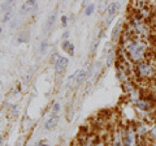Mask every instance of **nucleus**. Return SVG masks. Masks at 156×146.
I'll return each instance as SVG.
<instances>
[{"instance_id":"obj_7","label":"nucleus","mask_w":156,"mask_h":146,"mask_svg":"<svg viewBox=\"0 0 156 146\" xmlns=\"http://www.w3.org/2000/svg\"><path fill=\"white\" fill-rule=\"evenodd\" d=\"M68 64H69V60L65 56H57L55 63H53V69H55V73L57 76H61L62 73L65 72V69L68 68Z\"/></svg>"},{"instance_id":"obj_22","label":"nucleus","mask_w":156,"mask_h":146,"mask_svg":"<svg viewBox=\"0 0 156 146\" xmlns=\"http://www.w3.org/2000/svg\"><path fill=\"white\" fill-rule=\"evenodd\" d=\"M46 48H47V42H43L41 45V52H44Z\"/></svg>"},{"instance_id":"obj_15","label":"nucleus","mask_w":156,"mask_h":146,"mask_svg":"<svg viewBox=\"0 0 156 146\" xmlns=\"http://www.w3.org/2000/svg\"><path fill=\"white\" fill-rule=\"evenodd\" d=\"M95 8H96L95 4L94 3H90L89 5H86V8H85V14H86V16H91V14L94 13Z\"/></svg>"},{"instance_id":"obj_28","label":"nucleus","mask_w":156,"mask_h":146,"mask_svg":"<svg viewBox=\"0 0 156 146\" xmlns=\"http://www.w3.org/2000/svg\"><path fill=\"white\" fill-rule=\"evenodd\" d=\"M33 146H39V144H37V145H33Z\"/></svg>"},{"instance_id":"obj_17","label":"nucleus","mask_w":156,"mask_h":146,"mask_svg":"<svg viewBox=\"0 0 156 146\" xmlns=\"http://www.w3.org/2000/svg\"><path fill=\"white\" fill-rule=\"evenodd\" d=\"M13 16V9H8V11H5V13H4V17H3V22H9V20H11V17Z\"/></svg>"},{"instance_id":"obj_24","label":"nucleus","mask_w":156,"mask_h":146,"mask_svg":"<svg viewBox=\"0 0 156 146\" xmlns=\"http://www.w3.org/2000/svg\"><path fill=\"white\" fill-rule=\"evenodd\" d=\"M3 141H4V137H3V133H2V130H0V146L3 145Z\"/></svg>"},{"instance_id":"obj_18","label":"nucleus","mask_w":156,"mask_h":146,"mask_svg":"<svg viewBox=\"0 0 156 146\" xmlns=\"http://www.w3.org/2000/svg\"><path fill=\"white\" fill-rule=\"evenodd\" d=\"M60 108H61V106L58 102H55V103L52 104V108H51V114H58L60 112Z\"/></svg>"},{"instance_id":"obj_13","label":"nucleus","mask_w":156,"mask_h":146,"mask_svg":"<svg viewBox=\"0 0 156 146\" xmlns=\"http://www.w3.org/2000/svg\"><path fill=\"white\" fill-rule=\"evenodd\" d=\"M61 47H62V50H64L65 52L69 53V56H73V55H74V50H76V48H74V45H73L72 42H69L68 39L62 42Z\"/></svg>"},{"instance_id":"obj_11","label":"nucleus","mask_w":156,"mask_h":146,"mask_svg":"<svg viewBox=\"0 0 156 146\" xmlns=\"http://www.w3.org/2000/svg\"><path fill=\"white\" fill-rule=\"evenodd\" d=\"M89 77V73L85 69H81V71H77V76H76V85L77 86H81L85 84V81L87 80Z\"/></svg>"},{"instance_id":"obj_19","label":"nucleus","mask_w":156,"mask_h":146,"mask_svg":"<svg viewBox=\"0 0 156 146\" xmlns=\"http://www.w3.org/2000/svg\"><path fill=\"white\" fill-rule=\"evenodd\" d=\"M61 25L64 27L68 25V17L65 16V14H64V16H61Z\"/></svg>"},{"instance_id":"obj_23","label":"nucleus","mask_w":156,"mask_h":146,"mask_svg":"<svg viewBox=\"0 0 156 146\" xmlns=\"http://www.w3.org/2000/svg\"><path fill=\"white\" fill-rule=\"evenodd\" d=\"M98 45H99V42H98V41H95L94 46H92V53H94V52L96 51V47H98Z\"/></svg>"},{"instance_id":"obj_26","label":"nucleus","mask_w":156,"mask_h":146,"mask_svg":"<svg viewBox=\"0 0 156 146\" xmlns=\"http://www.w3.org/2000/svg\"><path fill=\"white\" fill-rule=\"evenodd\" d=\"M148 2L152 4V5H156V0H148Z\"/></svg>"},{"instance_id":"obj_14","label":"nucleus","mask_w":156,"mask_h":146,"mask_svg":"<svg viewBox=\"0 0 156 146\" xmlns=\"http://www.w3.org/2000/svg\"><path fill=\"white\" fill-rule=\"evenodd\" d=\"M56 17H57V11H55L50 17H48V20H47V22H46V26H44V29H46V31H50L51 29H52V26L55 25V21H56Z\"/></svg>"},{"instance_id":"obj_12","label":"nucleus","mask_w":156,"mask_h":146,"mask_svg":"<svg viewBox=\"0 0 156 146\" xmlns=\"http://www.w3.org/2000/svg\"><path fill=\"white\" fill-rule=\"evenodd\" d=\"M115 63H116V51L113 48H109V51L107 52V57H105V65L111 67Z\"/></svg>"},{"instance_id":"obj_10","label":"nucleus","mask_w":156,"mask_h":146,"mask_svg":"<svg viewBox=\"0 0 156 146\" xmlns=\"http://www.w3.org/2000/svg\"><path fill=\"white\" fill-rule=\"evenodd\" d=\"M37 8H38L37 0H26V2L22 4V7H21V14H26L30 11H35Z\"/></svg>"},{"instance_id":"obj_5","label":"nucleus","mask_w":156,"mask_h":146,"mask_svg":"<svg viewBox=\"0 0 156 146\" xmlns=\"http://www.w3.org/2000/svg\"><path fill=\"white\" fill-rule=\"evenodd\" d=\"M135 106V108L139 111V112H150L151 110H152V107H154V103H152V100L150 99V97H140L139 99H136L134 103Z\"/></svg>"},{"instance_id":"obj_6","label":"nucleus","mask_w":156,"mask_h":146,"mask_svg":"<svg viewBox=\"0 0 156 146\" xmlns=\"http://www.w3.org/2000/svg\"><path fill=\"white\" fill-rule=\"evenodd\" d=\"M124 27H125V21L122 20H119L116 22V25L113 26L111 31V42L116 45V43H119L121 41V37H122L124 34Z\"/></svg>"},{"instance_id":"obj_4","label":"nucleus","mask_w":156,"mask_h":146,"mask_svg":"<svg viewBox=\"0 0 156 146\" xmlns=\"http://www.w3.org/2000/svg\"><path fill=\"white\" fill-rule=\"evenodd\" d=\"M120 8H121V4H120L119 0H115V2H111V3L107 4V8H105V14H107L105 26L109 25V24L112 22V20L119 14Z\"/></svg>"},{"instance_id":"obj_3","label":"nucleus","mask_w":156,"mask_h":146,"mask_svg":"<svg viewBox=\"0 0 156 146\" xmlns=\"http://www.w3.org/2000/svg\"><path fill=\"white\" fill-rule=\"evenodd\" d=\"M108 146H125L124 144V126L116 125L109 132V141H107Z\"/></svg>"},{"instance_id":"obj_25","label":"nucleus","mask_w":156,"mask_h":146,"mask_svg":"<svg viewBox=\"0 0 156 146\" xmlns=\"http://www.w3.org/2000/svg\"><path fill=\"white\" fill-rule=\"evenodd\" d=\"M39 146H50V144H47V142H41V144H39Z\"/></svg>"},{"instance_id":"obj_1","label":"nucleus","mask_w":156,"mask_h":146,"mask_svg":"<svg viewBox=\"0 0 156 146\" xmlns=\"http://www.w3.org/2000/svg\"><path fill=\"white\" fill-rule=\"evenodd\" d=\"M119 46H121V48L125 51L126 56L134 64L140 60L152 57V48H151V43L148 39L131 35L126 31H124Z\"/></svg>"},{"instance_id":"obj_9","label":"nucleus","mask_w":156,"mask_h":146,"mask_svg":"<svg viewBox=\"0 0 156 146\" xmlns=\"http://www.w3.org/2000/svg\"><path fill=\"white\" fill-rule=\"evenodd\" d=\"M134 129H135L136 136H138L140 140H143L146 136H148L150 126H148L147 124H144V123H138L136 125H134Z\"/></svg>"},{"instance_id":"obj_8","label":"nucleus","mask_w":156,"mask_h":146,"mask_svg":"<svg viewBox=\"0 0 156 146\" xmlns=\"http://www.w3.org/2000/svg\"><path fill=\"white\" fill-rule=\"evenodd\" d=\"M58 121H60V116H58V114H51L50 116H48V119L46 120L44 128L47 130L55 129L56 126H57V124H58Z\"/></svg>"},{"instance_id":"obj_2","label":"nucleus","mask_w":156,"mask_h":146,"mask_svg":"<svg viewBox=\"0 0 156 146\" xmlns=\"http://www.w3.org/2000/svg\"><path fill=\"white\" fill-rule=\"evenodd\" d=\"M133 76L138 82H151L156 76V60L152 57L140 60L134 64Z\"/></svg>"},{"instance_id":"obj_21","label":"nucleus","mask_w":156,"mask_h":146,"mask_svg":"<svg viewBox=\"0 0 156 146\" xmlns=\"http://www.w3.org/2000/svg\"><path fill=\"white\" fill-rule=\"evenodd\" d=\"M150 84H151V86H152V89H154V91H155V93H156V76L154 77V80H152V81H151V82H150Z\"/></svg>"},{"instance_id":"obj_27","label":"nucleus","mask_w":156,"mask_h":146,"mask_svg":"<svg viewBox=\"0 0 156 146\" xmlns=\"http://www.w3.org/2000/svg\"><path fill=\"white\" fill-rule=\"evenodd\" d=\"M2 33H3V29H2V27H0V35H2Z\"/></svg>"},{"instance_id":"obj_16","label":"nucleus","mask_w":156,"mask_h":146,"mask_svg":"<svg viewBox=\"0 0 156 146\" xmlns=\"http://www.w3.org/2000/svg\"><path fill=\"white\" fill-rule=\"evenodd\" d=\"M13 4H14V0H5V2L3 3V5H2V9L5 12V11H8V9L12 8Z\"/></svg>"},{"instance_id":"obj_20","label":"nucleus","mask_w":156,"mask_h":146,"mask_svg":"<svg viewBox=\"0 0 156 146\" xmlns=\"http://www.w3.org/2000/svg\"><path fill=\"white\" fill-rule=\"evenodd\" d=\"M68 38H69V30H65L64 33H62V35H61V39L62 41H66Z\"/></svg>"}]
</instances>
